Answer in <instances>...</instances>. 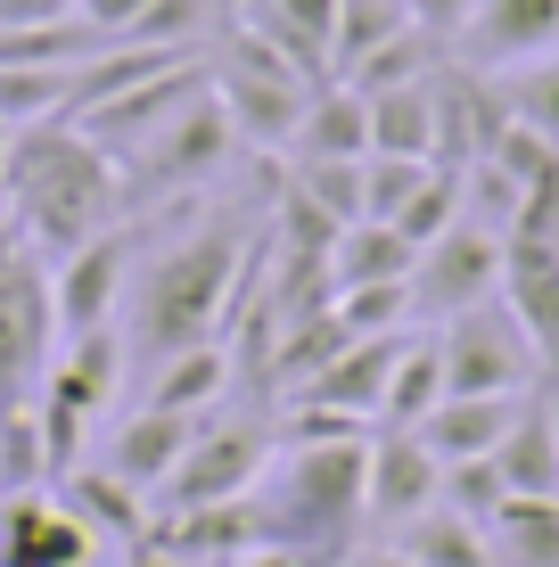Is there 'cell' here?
I'll return each instance as SVG.
<instances>
[{
  "instance_id": "6da1fadb",
  "label": "cell",
  "mask_w": 559,
  "mask_h": 567,
  "mask_svg": "<svg viewBox=\"0 0 559 567\" xmlns=\"http://www.w3.org/2000/svg\"><path fill=\"white\" fill-rule=\"evenodd\" d=\"M115 214H124V165H115V148H100L74 115H50V124L17 132L9 165H0V223L42 264L115 230Z\"/></svg>"
},
{
  "instance_id": "7a4b0ae2",
  "label": "cell",
  "mask_w": 559,
  "mask_h": 567,
  "mask_svg": "<svg viewBox=\"0 0 559 567\" xmlns=\"http://www.w3.org/2000/svg\"><path fill=\"white\" fill-rule=\"evenodd\" d=\"M362 477H371V436H354V444H288V453L263 468V485H256L263 543L345 567L354 559V535L371 526L362 518Z\"/></svg>"
},
{
  "instance_id": "3957f363",
  "label": "cell",
  "mask_w": 559,
  "mask_h": 567,
  "mask_svg": "<svg viewBox=\"0 0 559 567\" xmlns=\"http://www.w3.org/2000/svg\"><path fill=\"white\" fill-rule=\"evenodd\" d=\"M239 288H247V239L230 223L189 230L182 247H165L141 271V305H132L141 354L165 362V354H189V346H222L215 329L239 312Z\"/></svg>"
},
{
  "instance_id": "277c9868",
  "label": "cell",
  "mask_w": 559,
  "mask_h": 567,
  "mask_svg": "<svg viewBox=\"0 0 559 567\" xmlns=\"http://www.w3.org/2000/svg\"><path fill=\"white\" fill-rule=\"evenodd\" d=\"M263 468H272V427H263V420H222V412H206L198 436H189V453H182V468L157 485V502H148V511L173 518V511H206V502H247V494L263 485Z\"/></svg>"
},
{
  "instance_id": "5b68a950",
  "label": "cell",
  "mask_w": 559,
  "mask_h": 567,
  "mask_svg": "<svg viewBox=\"0 0 559 567\" xmlns=\"http://www.w3.org/2000/svg\"><path fill=\"white\" fill-rule=\"evenodd\" d=\"M436 354H445V395H535V379H544V362H535L527 329L510 321L503 297L453 312L436 329Z\"/></svg>"
},
{
  "instance_id": "8992f818",
  "label": "cell",
  "mask_w": 559,
  "mask_h": 567,
  "mask_svg": "<svg viewBox=\"0 0 559 567\" xmlns=\"http://www.w3.org/2000/svg\"><path fill=\"white\" fill-rule=\"evenodd\" d=\"M58 362V305H50V264L33 247H17L0 264V403L42 395Z\"/></svg>"
},
{
  "instance_id": "52a82bcc",
  "label": "cell",
  "mask_w": 559,
  "mask_h": 567,
  "mask_svg": "<svg viewBox=\"0 0 559 567\" xmlns=\"http://www.w3.org/2000/svg\"><path fill=\"white\" fill-rule=\"evenodd\" d=\"M503 256H510L503 230H486V223L460 214L436 247H420V264H412V312H420V321H453V312L503 297Z\"/></svg>"
},
{
  "instance_id": "ba28073f",
  "label": "cell",
  "mask_w": 559,
  "mask_h": 567,
  "mask_svg": "<svg viewBox=\"0 0 559 567\" xmlns=\"http://www.w3.org/2000/svg\"><path fill=\"white\" fill-rule=\"evenodd\" d=\"M239 148V132H230L222 100L206 91V100H189L173 124H157L141 141V156L124 165V189H148V198H173V189H198L206 173H222V156Z\"/></svg>"
},
{
  "instance_id": "9c48e42d",
  "label": "cell",
  "mask_w": 559,
  "mask_h": 567,
  "mask_svg": "<svg viewBox=\"0 0 559 567\" xmlns=\"http://www.w3.org/2000/svg\"><path fill=\"white\" fill-rule=\"evenodd\" d=\"M132 280V230L115 223L100 239H83L74 256L50 264V305H58V346L91 338V329H115V297Z\"/></svg>"
},
{
  "instance_id": "30bf717a",
  "label": "cell",
  "mask_w": 559,
  "mask_h": 567,
  "mask_svg": "<svg viewBox=\"0 0 559 567\" xmlns=\"http://www.w3.org/2000/svg\"><path fill=\"white\" fill-rule=\"evenodd\" d=\"M215 91V58L206 50H189V58H173L165 74H148V83H132V91H115V100H100V107H83L74 124L91 132L100 148H141L157 124H173L189 100H206Z\"/></svg>"
},
{
  "instance_id": "8fae6325",
  "label": "cell",
  "mask_w": 559,
  "mask_h": 567,
  "mask_svg": "<svg viewBox=\"0 0 559 567\" xmlns=\"http://www.w3.org/2000/svg\"><path fill=\"white\" fill-rule=\"evenodd\" d=\"M460 66L469 74H518L559 50V0H477L460 25Z\"/></svg>"
},
{
  "instance_id": "7c38bea8",
  "label": "cell",
  "mask_w": 559,
  "mask_h": 567,
  "mask_svg": "<svg viewBox=\"0 0 559 567\" xmlns=\"http://www.w3.org/2000/svg\"><path fill=\"white\" fill-rule=\"evenodd\" d=\"M445 502V461L412 436V427H379L371 436V477H362V518L371 526H412L420 511Z\"/></svg>"
},
{
  "instance_id": "4fadbf2b",
  "label": "cell",
  "mask_w": 559,
  "mask_h": 567,
  "mask_svg": "<svg viewBox=\"0 0 559 567\" xmlns=\"http://www.w3.org/2000/svg\"><path fill=\"white\" fill-rule=\"evenodd\" d=\"M50 494L66 502V518L83 526V535L100 543V551H107V543H115V551H132V543H148V526H157V511H148V494H132V485L115 477L107 461H74L66 477L50 485Z\"/></svg>"
},
{
  "instance_id": "5bb4252c",
  "label": "cell",
  "mask_w": 559,
  "mask_h": 567,
  "mask_svg": "<svg viewBox=\"0 0 559 567\" xmlns=\"http://www.w3.org/2000/svg\"><path fill=\"white\" fill-rule=\"evenodd\" d=\"M100 543L66 518L58 494H9L0 502V567H91Z\"/></svg>"
},
{
  "instance_id": "9a60e30c",
  "label": "cell",
  "mask_w": 559,
  "mask_h": 567,
  "mask_svg": "<svg viewBox=\"0 0 559 567\" xmlns=\"http://www.w3.org/2000/svg\"><path fill=\"white\" fill-rule=\"evenodd\" d=\"M503 305H510V321L527 329L544 379L559 386V247L510 239V256H503Z\"/></svg>"
},
{
  "instance_id": "2e32d148",
  "label": "cell",
  "mask_w": 559,
  "mask_h": 567,
  "mask_svg": "<svg viewBox=\"0 0 559 567\" xmlns=\"http://www.w3.org/2000/svg\"><path fill=\"white\" fill-rule=\"evenodd\" d=\"M518 412H527V395H445L428 420L412 427V436L428 444L445 468H453V461H494Z\"/></svg>"
},
{
  "instance_id": "e0dca14e",
  "label": "cell",
  "mask_w": 559,
  "mask_h": 567,
  "mask_svg": "<svg viewBox=\"0 0 559 567\" xmlns=\"http://www.w3.org/2000/svg\"><path fill=\"white\" fill-rule=\"evenodd\" d=\"M403 338H412V329H395V338H354L330 370H321V379L297 386V403H330V412H354V420L379 427V403H387V379H395Z\"/></svg>"
},
{
  "instance_id": "ac0fdd59",
  "label": "cell",
  "mask_w": 559,
  "mask_h": 567,
  "mask_svg": "<svg viewBox=\"0 0 559 567\" xmlns=\"http://www.w3.org/2000/svg\"><path fill=\"white\" fill-rule=\"evenodd\" d=\"M148 543H165V551L189 559V567H230L239 551H256V543H263L256 494H247V502H206V511H173V518L148 526Z\"/></svg>"
},
{
  "instance_id": "d6986e66",
  "label": "cell",
  "mask_w": 559,
  "mask_h": 567,
  "mask_svg": "<svg viewBox=\"0 0 559 567\" xmlns=\"http://www.w3.org/2000/svg\"><path fill=\"white\" fill-rule=\"evenodd\" d=\"M198 420H206V412H198ZM198 420H189V412H148V403H141V420H124V427L107 436V468L132 485V494L157 502V485L182 468L189 436H198Z\"/></svg>"
},
{
  "instance_id": "ffe728a7",
  "label": "cell",
  "mask_w": 559,
  "mask_h": 567,
  "mask_svg": "<svg viewBox=\"0 0 559 567\" xmlns=\"http://www.w3.org/2000/svg\"><path fill=\"white\" fill-rule=\"evenodd\" d=\"M494 468H503L510 494L559 502V386L527 395V412L510 420V436H503V453H494Z\"/></svg>"
},
{
  "instance_id": "44dd1931",
  "label": "cell",
  "mask_w": 559,
  "mask_h": 567,
  "mask_svg": "<svg viewBox=\"0 0 559 567\" xmlns=\"http://www.w3.org/2000/svg\"><path fill=\"white\" fill-rule=\"evenodd\" d=\"M239 25L256 42H272L297 74L330 83V25H338V0H247Z\"/></svg>"
},
{
  "instance_id": "7402d4cb",
  "label": "cell",
  "mask_w": 559,
  "mask_h": 567,
  "mask_svg": "<svg viewBox=\"0 0 559 567\" xmlns=\"http://www.w3.org/2000/svg\"><path fill=\"white\" fill-rule=\"evenodd\" d=\"M387 551L420 559V567H503V559H494V535L477 518H460L453 502H436V511H420L412 526H395Z\"/></svg>"
},
{
  "instance_id": "603a6c76",
  "label": "cell",
  "mask_w": 559,
  "mask_h": 567,
  "mask_svg": "<svg viewBox=\"0 0 559 567\" xmlns=\"http://www.w3.org/2000/svg\"><path fill=\"white\" fill-rule=\"evenodd\" d=\"M230 379H239V362L222 354V346H189V354H165L157 379H148V412H215L230 395Z\"/></svg>"
},
{
  "instance_id": "cb8c5ba5",
  "label": "cell",
  "mask_w": 559,
  "mask_h": 567,
  "mask_svg": "<svg viewBox=\"0 0 559 567\" xmlns=\"http://www.w3.org/2000/svg\"><path fill=\"white\" fill-rule=\"evenodd\" d=\"M371 107V156H420L436 165V74L428 83H403V91H379Z\"/></svg>"
},
{
  "instance_id": "d4e9b609",
  "label": "cell",
  "mask_w": 559,
  "mask_h": 567,
  "mask_svg": "<svg viewBox=\"0 0 559 567\" xmlns=\"http://www.w3.org/2000/svg\"><path fill=\"white\" fill-rule=\"evenodd\" d=\"M420 247L403 239L395 223H345L330 247V280L338 288H379V280H412Z\"/></svg>"
},
{
  "instance_id": "484cf974",
  "label": "cell",
  "mask_w": 559,
  "mask_h": 567,
  "mask_svg": "<svg viewBox=\"0 0 559 567\" xmlns=\"http://www.w3.org/2000/svg\"><path fill=\"white\" fill-rule=\"evenodd\" d=\"M50 485H58V461H50V436H42V403L33 395L0 403V502L50 494Z\"/></svg>"
},
{
  "instance_id": "4316f807",
  "label": "cell",
  "mask_w": 559,
  "mask_h": 567,
  "mask_svg": "<svg viewBox=\"0 0 559 567\" xmlns=\"http://www.w3.org/2000/svg\"><path fill=\"white\" fill-rule=\"evenodd\" d=\"M288 156H371V107H362V91L321 83L313 107H304V124H297V148H288Z\"/></svg>"
},
{
  "instance_id": "83f0119b",
  "label": "cell",
  "mask_w": 559,
  "mask_h": 567,
  "mask_svg": "<svg viewBox=\"0 0 559 567\" xmlns=\"http://www.w3.org/2000/svg\"><path fill=\"white\" fill-rule=\"evenodd\" d=\"M436 403H445V354H436V338H403L387 403H379V427H420Z\"/></svg>"
},
{
  "instance_id": "f1b7e54d",
  "label": "cell",
  "mask_w": 559,
  "mask_h": 567,
  "mask_svg": "<svg viewBox=\"0 0 559 567\" xmlns=\"http://www.w3.org/2000/svg\"><path fill=\"white\" fill-rule=\"evenodd\" d=\"M486 535H494V559L503 567H559V502L510 494L503 511L486 518Z\"/></svg>"
},
{
  "instance_id": "f546056e",
  "label": "cell",
  "mask_w": 559,
  "mask_h": 567,
  "mask_svg": "<svg viewBox=\"0 0 559 567\" xmlns=\"http://www.w3.org/2000/svg\"><path fill=\"white\" fill-rule=\"evenodd\" d=\"M436 58H445V50H436L428 33H412V25H403V33H387V42H379V50L362 58L354 74H345V91H362V100H379V91L428 83V74H436Z\"/></svg>"
},
{
  "instance_id": "4dcf8cb0",
  "label": "cell",
  "mask_w": 559,
  "mask_h": 567,
  "mask_svg": "<svg viewBox=\"0 0 559 567\" xmlns=\"http://www.w3.org/2000/svg\"><path fill=\"white\" fill-rule=\"evenodd\" d=\"M387 33H403V9L395 0H338V25H330V83H345V74L362 66Z\"/></svg>"
},
{
  "instance_id": "1f68e13d",
  "label": "cell",
  "mask_w": 559,
  "mask_h": 567,
  "mask_svg": "<svg viewBox=\"0 0 559 567\" xmlns=\"http://www.w3.org/2000/svg\"><path fill=\"white\" fill-rule=\"evenodd\" d=\"M288 182L330 223H362V156H288Z\"/></svg>"
},
{
  "instance_id": "d6a6232c",
  "label": "cell",
  "mask_w": 559,
  "mask_h": 567,
  "mask_svg": "<svg viewBox=\"0 0 559 567\" xmlns=\"http://www.w3.org/2000/svg\"><path fill=\"white\" fill-rule=\"evenodd\" d=\"M494 91H503L510 124L544 132V141L559 148V50H551V58H535V66H518V74H503Z\"/></svg>"
},
{
  "instance_id": "836d02e7",
  "label": "cell",
  "mask_w": 559,
  "mask_h": 567,
  "mask_svg": "<svg viewBox=\"0 0 559 567\" xmlns=\"http://www.w3.org/2000/svg\"><path fill=\"white\" fill-rule=\"evenodd\" d=\"M338 321L345 338H395L403 321H412V280H379V288H338Z\"/></svg>"
},
{
  "instance_id": "e575fe53",
  "label": "cell",
  "mask_w": 559,
  "mask_h": 567,
  "mask_svg": "<svg viewBox=\"0 0 559 567\" xmlns=\"http://www.w3.org/2000/svg\"><path fill=\"white\" fill-rule=\"evenodd\" d=\"M428 173L436 165H420V156H362V223H395Z\"/></svg>"
},
{
  "instance_id": "d590c367",
  "label": "cell",
  "mask_w": 559,
  "mask_h": 567,
  "mask_svg": "<svg viewBox=\"0 0 559 567\" xmlns=\"http://www.w3.org/2000/svg\"><path fill=\"white\" fill-rule=\"evenodd\" d=\"M222 0H148L141 25H132V42H165V50H198L206 33H215Z\"/></svg>"
},
{
  "instance_id": "8d00e7d4",
  "label": "cell",
  "mask_w": 559,
  "mask_h": 567,
  "mask_svg": "<svg viewBox=\"0 0 559 567\" xmlns=\"http://www.w3.org/2000/svg\"><path fill=\"white\" fill-rule=\"evenodd\" d=\"M453 223H460V173H428V182L412 189V206L395 214V230H403L412 247H436Z\"/></svg>"
},
{
  "instance_id": "74e56055",
  "label": "cell",
  "mask_w": 559,
  "mask_h": 567,
  "mask_svg": "<svg viewBox=\"0 0 559 567\" xmlns=\"http://www.w3.org/2000/svg\"><path fill=\"white\" fill-rule=\"evenodd\" d=\"M0 115H9V124H50V115H66V74L0 66Z\"/></svg>"
},
{
  "instance_id": "f35d334b",
  "label": "cell",
  "mask_w": 559,
  "mask_h": 567,
  "mask_svg": "<svg viewBox=\"0 0 559 567\" xmlns=\"http://www.w3.org/2000/svg\"><path fill=\"white\" fill-rule=\"evenodd\" d=\"M445 502H453L460 518L486 526V518L510 502V485H503V468H494V461H453V468H445Z\"/></svg>"
},
{
  "instance_id": "ab89813d",
  "label": "cell",
  "mask_w": 559,
  "mask_h": 567,
  "mask_svg": "<svg viewBox=\"0 0 559 567\" xmlns=\"http://www.w3.org/2000/svg\"><path fill=\"white\" fill-rule=\"evenodd\" d=\"M354 436H379V427L354 412H330V403H297L280 420V444H354Z\"/></svg>"
},
{
  "instance_id": "60d3db41",
  "label": "cell",
  "mask_w": 559,
  "mask_h": 567,
  "mask_svg": "<svg viewBox=\"0 0 559 567\" xmlns=\"http://www.w3.org/2000/svg\"><path fill=\"white\" fill-rule=\"evenodd\" d=\"M395 9H403V25H412V33H428V42L445 50V42H460V25H469L477 0H395Z\"/></svg>"
},
{
  "instance_id": "b9f144b4",
  "label": "cell",
  "mask_w": 559,
  "mask_h": 567,
  "mask_svg": "<svg viewBox=\"0 0 559 567\" xmlns=\"http://www.w3.org/2000/svg\"><path fill=\"white\" fill-rule=\"evenodd\" d=\"M141 9H148V0H74V17H83V25H100L107 42H132Z\"/></svg>"
},
{
  "instance_id": "7bdbcfd3",
  "label": "cell",
  "mask_w": 559,
  "mask_h": 567,
  "mask_svg": "<svg viewBox=\"0 0 559 567\" xmlns=\"http://www.w3.org/2000/svg\"><path fill=\"white\" fill-rule=\"evenodd\" d=\"M74 0H0V25H66Z\"/></svg>"
},
{
  "instance_id": "ee69618b",
  "label": "cell",
  "mask_w": 559,
  "mask_h": 567,
  "mask_svg": "<svg viewBox=\"0 0 559 567\" xmlns=\"http://www.w3.org/2000/svg\"><path fill=\"white\" fill-rule=\"evenodd\" d=\"M230 567H330V559H313V551H280V543H256V551H239Z\"/></svg>"
},
{
  "instance_id": "f6af8a7d",
  "label": "cell",
  "mask_w": 559,
  "mask_h": 567,
  "mask_svg": "<svg viewBox=\"0 0 559 567\" xmlns=\"http://www.w3.org/2000/svg\"><path fill=\"white\" fill-rule=\"evenodd\" d=\"M345 567H420V559H403V551H354Z\"/></svg>"
},
{
  "instance_id": "bcb514c9",
  "label": "cell",
  "mask_w": 559,
  "mask_h": 567,
  "mask_svg": "<svg viewBox=\"0 0 559 567\" xmlns=\"http://www.w3.org/2000/svg\"><path fill=\"white\" fill-rule=\"evenodd\" d=\"M9 148H17V124H9V115H0V165H9Z\"/></svg>"
}]
</instances>
